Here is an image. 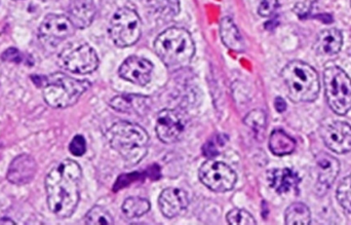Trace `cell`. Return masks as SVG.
<instances>
[{
  "label": "cell",
  "mask_w": 351,
  "mask_h": 225,
  "mask_svg": "<svg viewBox=\"0 0 351 225\" xmlns=\"http://www.w3.org/2000/svg\"><path fill=\"white\" fill-rule=\"evenodd\" d=\"M74 32L75 27L70 19L63 14H47L39 26V38L47 47H56L72 36Z\"/></svg>",
  "instance_id": "10"
},
{
  "label": "cell",
  "mask_w": 351,
  "mask_h": 225,
  "mask_svg": "<svg viewBox=\"0 0 351 225\" xmlns=\"http://www.w3.org/2000/svg\"><path fill=\"white\" fill-rule=\"evenodd\" d=\"M84 224L88 225H109L113 224L112 216L105 208L95 206L84 217Z\"/></svg>",
  "instance_id": "25"
},
{
  "label": "cell",
  "mask_w": 351,
  "mask_h": 225,
  "mask_svg": "<svg viewBox=\"0 0 351 225\" xmlns=\"http://www.w3.org/2000/svg\"><path fill=\"white\" fill-rule=\"evenodd\" d=\"M71 154L75 156H82L86 152V139L82 135L75 136L69 145Z\"/></svg>",
  "instance_id": "29"
},
{
  "label": "cell",
  "mask_w": 351,
  "mask_h": 225,
  "mask_svg": "<svg viewBox=\"0 0 351 225\" xmlns=\"http://www.w3.org/2000/svg\"><path fill=\"white\" fill-rule=\"evenodd\" d=\"M326 97L334 113L346 115L351 109V80L337 66L327 68L324 72Z\"/></svg>",
  "instance_id": "6"
},
{
  "label": "cell",
  "mask_w": 351,
  "mask_h": 225,
  "mask_svg": "<svg viewBox=\"0 0 351 225\" xmlns=\"http://www.w3.org/2000/svg\"><path fill=\"white\" fill-rule=\"evenodd\" d=\"M282 78L288 96L294 102H313L321 90L319 74L315 68L302 61H292L282 69Z\"/></svg>",
  "instance_id": "5"
},
{
  "label": "cell",
  "mask_w": 351,
  "mask_h": 225,
  "mask_svg": "<svg viewBox=\"0 0 351 225\" xmlns=\"http://www.w3.org/2000/svg\"><path fill=\"white\" fill-rule=\"evenodd\" d=\"M111 107L119 113H144V108L147 107L145 97L137 95H123L115 97L111 100Z\"/></svg>",
  "instance_id": "21"
},
{
  "label": "cell",
  "mask_w": 351,
  "mask_h": 225,
  "mask_svg": "<svg viewBox=\"0 0 351 225\" xmlns=\"http://www.w3.org/2000/svg\"><path fill=\"white\" fill-rule=\"evenodd\" d=\"M274 106H276V110H278V113H284L287 109L286 101L282 98H276V101H274Z\"/></svg>",
  "instance_id": "32"
},
{
  "label": "cell",
  "mask_w": 351,
  "mask_h": 225,
  "mask_svg": "<svg viewBox=\"0 0 351 225\" xmlns=\"http://www.w3.org/2000/svg\"><path fill=\"white\" fill-rule=\"evenodd\" d=\"M199 179L210 191L226 193L233 189L237 177L234 171L224 163L208 161L199 169Z\"/></svg>",
  "instance_id": "9"
},
{
  "label": "cell",
  "mask_w": 351,
  "mask_h": 225,
  "mask_svg": "<svg viewBox=\"0 0 351 225\" xmlns=\"http://www.w3.org/2000/svg\"><path fill=\"white\" fill-rule=\"evenodd\" d=\"M60 64L72 73L88 74L98 68L96 51L88 43H77L66 47L60 54Z\"/></svg>",
  "instance_id": "8"
},
{
  "label": "cell",
  "mask_w": 351,
  "mask_h": 225,
  "mask_svg": "<svg viewBox=\"0 0 351 225\" xmlns=\"http://www.w3.org/2000/svg\"><path fill=\"white\" fill-rule=\"evenodd\" d=\"M37 172L36 161L29 154H20L8 167L6 178L12 185H24L34 179Z\"/></svg>",
  "instance_id": "15"
},
{
  "label": "cell",
  "mask_w": 351,
  "mask_h": 225,
  "mask_svg": "<svg viewBox=\"0 0 351 225\" xmlns=\"http://www.w3.org/2000/svg\"><path fill=\"white\" fill-rule=\"evenodd\" d=\"M189 205L187 193L180 189H167L158 199V206L165 217L174 218L185 211Z\"/></svg>",
  "instance_id": "16"
},
{
  "label": "cell",
  "mask_w": 351,
  "mask_h": 225,
  "mask_svg": "<svg viewBox=\"0 0 351 225\" xmlns=\"http://www.w3.org/2000/svg\"><path fill=\"white\" fill-rule=\"evenodd\" d=\"M220 34L223 43L231 51H243L245 49L243 37L232 19L229 16H225L221 22Z\"/></svg>",
  "instance_id": "20"
},
{
  "label": "cell",
  "mask_w": 351,
  "mask_h": 225,
  "mask_svg": "<svg viewBox=\"0 0 351 225\" xmlns=\"http://www.w3.org/2000/svg\"><path fill=\"white\" fill-rule=\"evenodd\" d=\"M154 49L171 70L187 67L195 54V45L190 33L177 27L167 29L160 34L154 43Z\"/></svg>",
  "instance_id": "2"
},
{
  "label": "cell",
  "mask_w": 351,
  "mask_h": 225,
  "mask_svg": "<svg viewBox=\"0 0 351 225\" xmlns=\"http://www.w3.org/2000/svg\"><path fill=\"white\" fill-rule=\"evenodd\" d=\"M270 187L278 193H288L298 189L300 178L291 169H276L268 175Z\"/></svg>",
  "instance_id": "18"
},
{
  "label": "cell",
  "mask_w": 351,
  "mask_h": 225,
  "mask_svg": "<svg viewBox=\"0 0 351 225\" xmlns=\"http://www.w3.org/2000/svg\"><path fill=\"white\" fill-rule=\"evenodd\" d=\"M2 60L5 62H12V63H22L24 61V57H23L21 51L18 49L14 47H10V49H6L1 56Z\"/></svg>",
  "instance_id": "31"
},
{
  "label": "cell",
  "mask_w": 351,
  "mask_h": 225,
  "mask_svg": "<svg viewBox=\"0 0 351 225\" xmlns=\"http://www.w3.org/2000/svg\"><path fill=\"white\" fill-rule=\"evenodd\" d=\"M43 86V98L53 108H67L75 104L80 97L90 88L88 80H80L63 73L49 76H36ZM39 82H35L38 84Z\"/></svg>",
  "instance_id": "4"
},
{
  "label": "cell",
  "mask_w": 351,
  "mask_h": 225,
  "mask_svg": "<svg viewBox=\"0 0 351 225\" xmlns=\"http://www.w3.org/2000/svg\"><path fill=\"white\" fill-rule=\"evenodd\" d=\"M43 1H55V0H43Z\"/></svg>",
  "instance_id": "33"
},
{
  "label": "cell",
  "mask_w": 351,
  "mask_h": 225,
  "mask_svg": "<svg viewBox=\"0 0 351 225\" xmlns=\"http://www.w3.org/2000/svg\"><path fill=\"white\" fill-rule=\"evenodd\" d=\"M343 45V36L338 29H326L319 33L317 41V49L322 55L335 56L339 53Z\"/></svg>",
  "instance_id": "19"
},
{
  "label": "cell",
  "mask_w": 351,
  "mask_h": 225,
  "mask_svg": "<svg viewBox=\"0 0 351 225\" xmlns=\"http://www.w3.org/2000/svg\"><path fill=\"white\" fill-rule=\"evenodd\" d=\"M150 210V203L142 198L132 197L125 200L123 204V212L128 218L141 217Z\"/></svg>",
  "instance_id": "24"
},
{
  "label": "cell",
  "mask_w": 351,
  "mask_h": 225,
  "mask_svg": "<svg viewBox=\"0 0 351 225\" xmlns=\"http://www.w3.org/2000/svg\"><path fill=\"white\" fill-rule=\"evenodd\" d=\"M278 0H260L258 12L261 16H269L278 8Z\"/></svg>",
  "instance_id": "30"
},
{
  "label": "cell",
  "mask_w": 351,
  "mask_h": 225,
  "mask_svg": "<svg viewBox=\"0 0 351 225\" xmlns=\"http://www.w3.org/2000/svg\"><path fill=\"white\" fill-rule=\"evenodd\" d=\"M245 125L256 132H263L266 128V113L261 109L251 111L245 119Z\"/></svg>",
  "instance_id": "28"
},
{
  "label": "cell",
  "mask_w": 351,
  "mask_h": 225,
  "mask_svg": "<svg viewBox=\"0 0 351 225\" xmlns=\"http://www.w3.org/2000/svg\"><path fill=\"white\" fill-rule=\"evenodd\" d=\"M269 148L278 156L291 154L296 148V142L282 130L272 132L269 139Z\"/></svg>",
  "instance_id": "22"
},
{
  "label": "cell",
  "mask_w": 351,
  "mask_h": 225,
  "mask_svg": "<svg viewBox=\"0 0 351 225\" xmlns=\"http://www.w3.org/2000/svg\"><path fill=\"white\" fill-rule=\"evenodd\" d=\"M107 138L128 166L141 162L147 154L149 137L145 130L136 123L119 121L109 129Z\"/></svg>",
  "instance_id": "3"
},
{
  "label": "cell",
  "mask_w": 351,
  "mask_h": 225,
  "mask_svg": "<svg viewBox=\"0 0 351 225\" xmlns=\"http://www.w3.org/2000/svg\"><path fill=\"white\" fill-rule=\"evenodd\" d=\"M322 138L328 148L343 154L351 150V127L343 121H334L323 128Z\"/></svg>",
  "instance_id": "12"
},
{
  "label": "cell",
  "mask_w": 351,
  "mask_h": 225,
  "mask_svg": "<svg viewBox=\"0 0 351 225\" xmlns=\"http://www.w3.org/2000/svg\"><path fill=\"white\" fill-rule=\"evenodd\" d=\"M156 134L160 141L171 144L179 141L186 130V119L181 113L165 109L158 113Z\"/></svg>",
  "instance_id": "11"
},
{
  "label": "cell",
  "mask_w": 351,
  "mask_h": 225,
  "mask_svg": "<svg viewBox=\"0 0 351 225\" xmlns=\"http://www.w3.org/2000/svg\"><path fill=\"white\" fill-rule=\"evenodd\" d=\"M152 62L143 58L130 57L119 68V75L132 84L146 86L152 80Z\"/></svg>",
  "instance_id": "13"
},
{
  "label": "cell",
  "mask_w": 351,
  "mask_h": 225,
  "mask_svg": "<svg viewBox=\"0 0 351 225\" xmlns=\"http://www.w3.org/2000/svg\"><path fill=\"white\" fill-rule=\"evenodd\" d=\"M317 183L315 191L317 195H325L326 191L333 185L340 171L337 158L326 152H322L317 158Z\"/></svg>",
  "instance_id": "14"
},
{
  "label": "cell",
  "mask_w": 351,
  "mask_h": 225,
  "mask_svg": "<svg viewBox=\"0 0 351 225\" xmlns=\"http://www.w3.org/2000/svg\"><path fill=\"white\" fill-rule=\"evenodd\" d=\"M82 168L72 160H65L51 169L45 177L47 203L51 213L68 218L80 203Z\"/></svg>",
  "instance_id": "1"
},
{
  "label": "cell",
  "mask_w": 351,
  "mask_h": 225,
  "mask_svg": "<svg viewBox=\"0 0 351 225\" xmlns=\"http://www.w3.org/2000/svg\"><path fill=\"white\" fill-rule=\"evenodd\" d=\"M141 30L140 16L131 8H119L109 23V35L119 47L135 45L141 36Z\"/></svg>",
  "instance_id": "7"
},
{
  "label": "cell",
  "mask_w": 351,
  "mask_h": 225,
  "mask_svg": "<svg viewBox=\"0 0 351 225\" xmlns=\"http://www.w3.org/2000/svg\"><path fill=\"white\" fill-rule=\"evenodd\" d=\"M340 206L351 215V174L343 179L336 193Z\"/></svg>",
  "instance_id": "26"
},
{
  "label": "cell",
  "mask_w": 351,
  "mask_h": 225,
  "mask_svg": "<svg viewBox=\"0 0 351 225\" xmlns=\"http://www.w3.org/2000/svg\"><path fill=\"white\" fill-rule=\"evenodd\" d=\"M68 14L75 28L84 29L94 21L96 6L93 0H72Z\"/></svg>",
  "instance_id": "17"
},
{
  "label": "cell",
  "mask_w": 351,
  "mask_h": 225,
  "mask_svg": "<svg viewBox=\"0 0 351 225\" xmlns=\"http://www.w3.org/2000/svg\"><path fill=\"white\" fill-rule=\"evenodd\" d=\"M286 224L308 225L311 224V213L309 208L302 203H294L287 209Z\"/></svg>",
  "instance_id": "23"
},
{
  "label": "cell",
  "mask_w": 351,
  "mask_h": 225,
  "mask_svg": "<svg viewBox=\"0 0 351 225\" xmlns=\"http://www.w3.org/2000/svg\"><path fill=\"white\" fill-rule=\"evenodd\" d=\"M227 222L231 225H255L256 220L251 213L243 209H233L226 216Z\"/></svg>",
  "instance_id": "27"
}]
</instances>
